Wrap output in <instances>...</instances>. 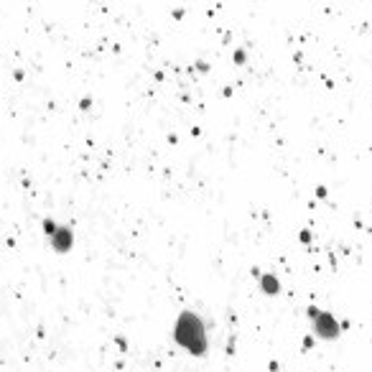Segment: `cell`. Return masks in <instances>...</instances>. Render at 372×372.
<instances>
[{"label": "cell", "mask_w": 372, "mask_h": 372, "mask_svg": "<svg viewBox=\"0 0 372 372\" xmlns=\"http://www.w3.org/2000/svg\"><path fill=\"white\" fill-rule=\"evenodd\" d=\"M308 316H311V321H314V332H316L321 339H337V337H339V326H337V321H334L332 314L311 308Z\"/></svg>", "instance_id": "7a4b0ae2"}, {"label": "cell", "mask_w": 372, "mask_h": 372, "mask_svg": "<svg viewBox=\"0 0 372 372\" xmlns=\"http://www.w3.org/2000/svg\"><path fill=\"white\" fill-rule=\"evenodd\" d=\"M263 288L271 293V296H275V293H278V280H275L273 275H265V278H263Z\"/></svg>", "instance_id": "277c9868"}, {"label": "cell", "mask_w": 372, "mask_h": 372, "mask_svg": "<svg viewBox=\"0 0 372 372\" xmlns=\"http://www.w3.org/2000/svg\"><path fill=\"white\" fill-rule=\"evenodd\" d=\"M49 237H51V242H54V247L59 252H67L71 247V232H69V227H54V232Z\"/></svg>", "instance_id": "3957f363"}, {"label": "cell", "mask_w": 372, "mask_h": 372, "mask_svg": "<svg viewBox=\"0 0 372 372\" xmlns=\"http://www.w3.org/2000/svg\"><path fill=\"white\" fill-rule=\"evenodd\" d=\"M176 341L194 357H202L206 352V329L197 314L184 311L176 321Z\"/></svg>", "instance_id": "6da1fadb"}]
</instances>
